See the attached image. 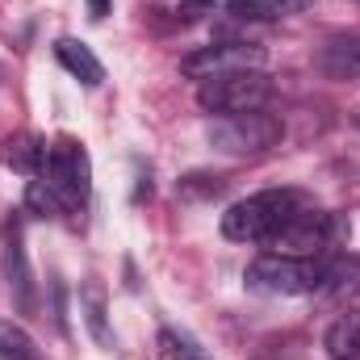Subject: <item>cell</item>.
<instances>
[{
	"label": "cell",
	"instance_id": "cell-5",
	"mask_svg": "<svg viewBox=\"0 0 360 360\" xmlns=\"http://www.w3.org/2000/svg\"><path fill=\"white\" fill-rule=\"evenodd\" d=\"M205 134H210L214 151H226V155H256V151L276 147V139H281V117H272L264 109L226 113V117H214Z\"/></svg>",
	"mask_w": 360,
	"mask_h": 360
},
{
	"label": "cell",
	"instance_id": "cell-10",
	"mask_svg": "<svg viewBox=\"0 0 360 360\" xmlns=\"http://www.w3.org/2000/svg\"><path fill=\"white\" fill-rule=\"evenodd\" d=\"M323 348L331 360H360V310H344L327 335H323Z\"/></svg>",
	"mask_w": 360,
	"mask_h": 360
},
{
	"label": "cell",
	"instance_id": "cell-13",
	"mask_svg": "<svg viewBox=\"0 0 360 360\" xmlns=\"http://www.w3.org/2000/svg\"><path fill=\"white\" fill-rule=\"evenodd\" d=\"M0 155H4V164H13V168H21V172L42 176V164H46V143H38V139L21 134V139H8Z\"/></svg>",
	"mask_w": 360,
	"mask_h": 360
},
{
	"label": "cell",
	"instance_id": "cell-8",
	"mask_svg": "<svg viewBox=\"0 0 360 360\" xmlns=\"http://www.w3.org/2000/svg\"><path fill=\"white\" fill-rule=\"evenodd\" d=\"M314 63L327 80H360V34L327 38L323 51L314 55Z\"/></svg>",
	"mask_w": 360,
	"mask_h": 360
},
{
	"label": "cell",
	"instance_id": "cell-2",
	"mask_svg": "<svg viewBox=\"0 0 360 360\" xmlns=\"http://www.w3.org/2000/svg\"><path fill=\"white\" fill-rule=\"evenodd\" d=\"M335 252L327 256H293V252H264L256 256L243 281L248 289L256 293H269V297H297V293H319L323 281H327V264H331Z\"/></svg>",
	"mask_w": 360,
	"mask_h": 360
},
{
	"label": "cell",
	"instance_id": "cell-3",
	"mask_svg": "<svg viewBox=\"0 0 360 360\" xmlns=\"http://www.w3.org/2000/svg\"><path fill=\"white\" fill-rule=\"evenodd\" d=\"M272 96V80L260 68H243V72H226V76H210L201 80L197 89V105L205 113H252V109H264Z\"/></svg>",
	"mask_w": 360,
	"mask_h": 360
},
{
	"label": "cell",
	"instance_id": "cell-4",
	"mask_svg": "<svg viewBox=\"0 0 360 360\" xmlns=\"http://www.w3.org/2000/svg\"><path fill=\"white\" fill-rule=\"evenodd\" d=\"M42 180L55 188V197L68 205V214L84 210L89 205V193H92V164H89V151L84 143L76 139H55L46 147V164H42Z\"/></svg>",
	"mask_w": 360,
	"mask_h": 360
},
{
	"label": "cell",
	"instance_id": "cell-11",
	"mask_svg": "<svg viewBox=\"0 0 360 360\" xmlns=\"http://www.w3.org/2000/svg\"><path fill=\"white\" fill-rule=\"evenodd\" d=\"M314 0H226V13L239 21H281L293 13H306Z\"/></svg>",
	"mask_w": 360,
	"mask_h": 360
},
{
	"label": "cell",
	"instance_id": "cell-6",
	"mask_svg": "<svg viewBox=\"0 0 360 360\" xmlns=\"http://www.w3.org/2000/svg\"><path fill=\"white\" fill-rule=\"evenodd\" d=\"M0 276H4V289L13 297L17 314H38V281L30 272L21 218H4V226H0Z\"/></svg>",
	"mask_w": 360,
	"mask_h": 360
},
{
	"label": "cell",
	"instance_id": "cell-15",
	"mask_svg": "<svg viewBox=\"0 0 360 360\" xmlns=\"http://www.w3.org/2000/svg\"><path fill=\"white\" fill-rule=\"evenodd\" d=\"M25 205H30L38 218H63V214H68V205L55 197V188H51V184H46L42 176L25 184Z\"/></svg>",
	"mask_w": 360,
	"mask_h": 360
},
{
	"label": "cell",
	"instance_id": "cell-17",
	"mask_svg": "<svg viewBox=\"0 0 360 360\" xmlns=\"http://www.w3.org/2000/svg\"><path fill=\"white\" fill-rule=\"evenodd\" d=\"M109 4H113V0H89V17L92 21H105V17H109Z\"/></svg>",
	"mask_w": 360,
	"mask_h": 360
},
{
	"label": "cell",
	"instance_id": "cell-16",
	"mask_svg": "<svg viewBox=\"0 0 360 360\" xmlns=\"http://www.w3.org/2000/svg\"><path fill=\"white\" fill-rule=\"evenodd\" d=\"M160 344H164L168 360H214L188 331H176V327H164V331H160Z\"/></svg>",
	"mask_w": 360,
	"mask_h": 360
},
{
	"label": "cell",
	"instance_id": "cell-1",
	"mask_svg": "<svg viewBox=\"0 0 360 360\" xmlns=\"http://www.w3.org/2000/svg\"><path fill=\"white\" fill-rule=\"evenodd\" d=\"M310 201L297 193V188H264L248 201H235L226 214H222V235L235 239V243H264L272 248L276 235L285 231V222L306 210Z\"/></svg>",
	"mask_w": 360,
	"mask_h": 360
},
{
	"label": "cell",
	"instance_id": "cell-9",
	"mask_svg": "<svg viewBox=\"0 0 360 360\" xmlns=\"http://www.w3.org/2000/svg\"><path fill=\"white\" fill-rule=\"evenodd\" d=\"M55 59L84 84V89H96L101 80H105V68H101V59L92 55L84 42H76V38H59L55 42Z\"/></svg>",
	"mask_w": 360,
	"mask_h": 360
},
{
	"label": "cell",
	"instance_id": "cell-14",
	"mask_svg": "<svg viewBox=\"0 0 360 360\" xmlns=\"http://www.w3.org/2000/svg\"><path fill=\"white\" fill-rule=\"evenodd\" d=\"M0 360H42V356H38V344L25 327L0 319Z\"/></svg>",
	"mask_w": 360,
	"mask_h": 360
},
{
	"label": "cell",
	"instance_id": "cell-12",
	"mask_svg": "<svg viewBox=\"0 0 360 360\" xmlns=\"http://www.w3.org/2000/svg\"><path fill=\"white\" fill-rule=\"evenodd\" d=\"M80 310H84V323H89L92 340H96L101 348H113V331H109V323H105V289H101V281H89V285L80 289Z\"/></svg>",
	"mask_w": 360,
	"mask_h": 360
},
{
	"label": "cell",
	"instance_id": "cell-7",
	"mask_svg": "<svg viewBox=\"0 0 360 360\" xmlns=\"http://www.w3.org/2000/svg\"><path fill=\"white\" fill-rule=\"evenodd\" d=\"M264 63V46L256 42H214V46H201L193 55H184V76L193 80H210V76H226V72H243V68H260Z\"/></svg>",
	"mask_w": 360,
	"mask_h": 360
}]
</instances>
